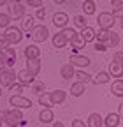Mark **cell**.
Here are the masks:
<instances>
[{
	"mask_svg": "<svg viewBox=\"0 0 123 127\" xmlns=\"http://www.w3.org/2000/svg\"><path fill=\"white\" fill-rule=\"evenodd\" d=\"M0 117H2V120L9 125V127H18L23 120V115L20 108H14V109H7V111H2L0 113Z\"/></svg>",
	"mask_w": 123,
	"mask_h": 127,
	"instance_id": "cell-1",
	"label": "cell"
},
{
	"mask_svg": "<svg viewBox=\"0 0 123 127\" xmlns=\"http://www.w3.org/2000/svg\"><path fill=\"white\" fill-rule=\"evenodd\" d=\"M95 39H97V41H100V42H104V44H105L107 48H114V46H116V44L120 42L118 35L114 34V32L107 30V28H100V30L97 32Z\"/></svg>",
	"mask_w": 123,
	"mask_h": 127,
	"instance_id": "cell-2",
	"label": "cell"
},
{
	"mask_svg": "<svg viewBox=\"0 0 123 127\" xmlns=\"http://www.w3.org/2000/svg\"><path fill=\"white\" fill-rule=\"evenodd\" d=\"M109 74L111 78H123V53H114V58L109 64Z\"/></svg>",
	"mask_w": 123,
	"mask_h": 127,
	"instance_id": "cell-3",
	"label": "cell"
},
{
	"mask_svg": "<svg viewBox=\"0 0 123 127\" xmlns=\"http://www.w3.org/2000/svg\"><path fill=\"white\" fill-rule=\"evenodd\" d=\"M4 35H5V39L9 41L11 46L12 44H20L23 41V30L18 28V27H7L5 32H4Z\"/></svg>",
	"mask_w": 123,
	"mask_h": 127,
	"instance_id": "cell-4",
	"label": "cell"
},
{
	"mask_svg": "<svg viewBox=\"0 0 123 127\" xmlns=\"http://www.w3.org/2000/svg\"><path fill=\"white\" fill-rule=\"evenodd\" d=\"M30 37H32L35 42H44L49 37V32H48V28L44 25H35L32 30H30Z\"/></svg>",
	"mask_w": 123,
	"mask_h": 127,
	"instance_id": "cell-5",
	"label": "cell"
},
{
	"mask_svg": "<svg viewBox=\"0 0 123 127\" xmlns=\"http://www.w3.org/2000/svg\"><path fill=\"white\" fill-rule=\"evenodd\" d=\"M9 104L14 106V108H20V109H25V108H32V101L23 97L21 94H12L9 97Z\"/></svg>",
	"mask_w": 123,
	"mask_h": 127,
	"instance_id": "cell-6",
	"label": "cell"
},
{
	"mask_svg": "<svg viewBox=\"0 0 123 127\" xmlns=\"http://www.w3.org/2000/svg\"><path fill=\"white\" fill-rule=\"evenodd\" d=\"M97 25H99V28L111 30L114 27V16H113V12H100L97 16Z\"/></svg>",
	"mask_w": 123,
	"mask_h": 127,
	"instance_id": "cell-7",
	"label": "cell"
},
{
	"mask_svg": "<svg viewBox=\"0 0 123 127\" xmlns=\"http://www.w3.org/2000/svg\"><path fill=\"white\" fill-rule=\"evenodd\" d=\"M16 72H14L12 69H2L0 71V85L2 87H11L16 83Z\"/></svg>",
	"mask_w": 123,
	"mask_h": 127,
	"instance_id": "cell-8",
	"label": "cell"
},
{
	"mask_svg": "<svg viewBox=\"0 0 123 127\" xmlns=\"http://www.w3.org/2000/svg\"><path fill=\"white\" fill-rule=\"evenodd\" d=\"M9 14H11V18L12 20H20L25 16V5L20 4V2H12L9 4Z\"/></svg>",
	"mask_w": 123,
	"mask_h": 127,
	"instance_id": "cell-9",
	"label": "cell"
},
{
	"mask_svg": "<svg viewBox=\"0 0 123 127\" xmlns=\"http://www.w3.org/2000/svg\"><path fill=\"white\" fill-rule=\"evenodd\" d=\"M70 64L74 67H79V69H84L90 65V58L86 55H72L70 57Z\"/></svg>",
	"mask_w": 123,
	"mask_h": 127,
	"instance_id": "cell-10",
	"label": "cell"
},
{
	"mask_svg": "<svg viewBox=\"0 0 123 127\" xmlns=\"http://www.w3.org/2000/svg\"><path fill=\"white\" fill-rule=\"evenodd\" d=\"M18 79H20V83H23L25 87H32V83L35 81V76L28 69H23V71L18 72Z\"/></svg>",
	"mask_w": 123,
	"mask_h": 127,
	"instance_id": "cell-11",
	"label": "cell"
},
{
	"mask_svg": "<svg viewBox=\"0 0 123 127\" xmlns=\"http://www.w3.org/2000/svg\"><path fill=\"white\" fill-rule=\"evenodd\" d=\"M67 23H69V16H67L65 12H56V14L53 16V25H55L56 28H65Z\"/></svg>",
	"mask_w": 123,
	"mask_h": 127,
	"instance_id": "cell-12",
	"label": "cell"
},
{
	"mask_svg": "<svg viewBox=\"0 0 123 127\" xmlns=\"http://www.w3.org/2000/svg\"><path fill=\"white\" fill-rule=\"evenodd\" d=\"M25 57H26V60L41 58V50H39V46H35V44H28V46L25 48Z\"/></svg>",
	"mask_w": 123,
	"mask_h": 127,
	"instance_id": "cell-13",
	"label": "cell"
},
{
	"mask_svg": "<svg viewBox=\"0 0 123 127\" xmlns=\"http://www.w3.org/2000/svg\"><path fill=\"white\" fill-rule=\"evenodd\" d=\"M65 92L63 90H53V92H49V99H51V102H53V106H58V104H62L65 101Z\"/></svg>",
	"mask_w": 123,
	"mask_h": 127,
	"instance_id": "cell-14",
	"label": "cell"
},
{
	"mask_svg": "<svg viewBox=\"0 0 123 127\" xmlns=\"http://www.w3.org/2000/svg\"><path fill=\"white\" fill-rule=\"evenodd\" d=\"M88 127H104V118L100 117V113H91L86 120Z\"/></svg>",
	"mask_w": 123,
	"mask_h": 127,
	"instance_id": "cell-15",
	"label": "cell"
},
{
	"mask_svg": "<svg viewBox=\"0 0 123 127\" xmlns=\"http://www.w3.org/2000/svg\"><path fill=\"white\" fill-rule=\"evenodd\" d=\"M67 44H69V41H67V37L62 34V32H58V34L53 35V46L56 48V50H62V48H65Z\"/></svg>",
	"mask_w": 123,
	"mask_h": 127,
	"instance_id": "cell-16",
	"label": "cell"
},
{
	"mask_svg": "<svg viewBox=\"0 0 123 127\" xmlns=\"http://www.w3.org/2000/svg\"><path fill=\"white\" fill-rule=\"evenodd\" d=\"M39 120H41V124H51L55 120V115H53L51 108H44L39 113Z\"/></svg>",
	"mask_w": 123,
	"mask_h": 127,
	"instance_id": "cell-17",
	"label": "cell"
},
{
	"mask_svg": "<svg viewBox=\"0 0 123 127\" xmlns=\"http://www.w3.org/2000/svg\"><path fill=\"white\" fill-rule=\"evenodd\" d=\"M26 69L32 72L34 76H37L41 72V58H32V60H26Z\"/></svg>",
	"mask_w": 123,
	"mask_h": 127,
	"instance_id": "cell-18",
	"label": "cell"
},
{
	"mask_svg": "<svg viewBox=\"0 0 123 127\" xmlns=\"http://www.w3.org/2000/svg\"><path fill=\"white\" fill-rule=\"evenodd\" d=\"M60 74H62V78H63V79H70V78L76 74V69H74L72 64H63V65L60 67Z\"/></svg>",
	"mask_w": 123,
	"mask_h": 127,
	"instance_id": "cell-19",
	"label": "cell"
},
{
	"mask_svg": "<svg viewBox=\"0 0 123 127\" xmlns=\"http://www.w3.org/2000/svg\"><path fill=\"white\" fill-rule=\"evenodd\" d=\"M95 35H97V32L91 28V27H84V28H81V37H83L86 42L95 41Z\"/></svg>",
	"mask_w": 123,
	"mask_h": 127,
	"instance_id": "cell-20",
	"label": "cell"
},
{
	"mask_svg": "<svg viewBox=\"0 0 123 127\" xmlns=\"http://www.w3.org/2000/svg\"><path fill=\"white\" fill-rule=\"evenodd\" d=\"M111 94L116 97H123V79H114V83L111 85Z\"/></svg>",
	"mask_w": 123,
	"mask_h": 127,
	"instance_id": "cell-21",
	"label": "cell"
},
{
	"mask_svg": "<svg viewBox=\"0 0 123 127\" xmlns=\"http://www.w3.org/2000/svg\"><path fill=\"white\" fill-rule=\"evenodd\" d=\"M70 94H72V97H81V95L84 94V83H83V81H76V83H72Z\"/></svg>",
	"mask_w": 123,
	"mask_h": 127,
	"instance_id": "cell-22",
	"label": "cell"
},
{
	"mask_svg": "<svg viewBox=\"0 0 123 127\" xmlns=\"http://www.w3.org/2000/svg\"><path fill=\"white\" fill-rule=\"evenodd\" d=\"M118 124H120V115L118 113H109L104 118V125L105 127H118Z\"/></svg>",
	"mask_w": 123,
	"mask_h": 127,
	"instance_id": "cell-23",
	"label": "cell"
},
{
	"mask_svg": "<svg viewBox=\"0 0 123 127\" xmlns=\"http://www.w3.org/2000/svg\"><path fill=\"white\" fill-rule=\"evenodd\" d=\"M109 79H111V74L109 72H99L95 78H91V81H93L95 85H104V83H107V81H109Z\"/></svg>",
	"mask_w": 123,
	"mask_h": 127,
	"instance_id": "cell-24",
	"label": "cell"
},
{
	"mask_svg": "<svg viewBox=\"0 0 123 127\" xmlns=\"http://www.w3.org/2000/svg\"><path fill=\"white\" fill-rule=\"evenodd\" d=\"M4 51H5V55H7V67H12L14 64H16V58H18V57H16V51H14L11 46H7Z\"/></svg>",
	"mask_w": 123,
	"mask_h": 127,
	"instance_id": "cell-25",
	"label": "cell"
},
{
	"mask_svg": "<svg viewBox=\"0 0 123 127\" xmlns=\"http://www.w3.org/2000/svg\"><path fill=\"white\" fill-rule=\"evenodd\" d=\"M83 12L86 14V16H90V14H93L95 12V2H93V0H84V2H83Z\"/></svg>",
	"mask_w": 123,
	"mask_h": 127,
	"instance_id": "cell-26",
	"label": "cell"
},
{
	"mask_svg": "<svg viewBox=\"0 0 123 127\" xmlns=\"http://www.w3.org/2000/svg\"><path fill=\"white\" fill-rule=\"evenodd\" d=\"M69 44L72 46V50H83V48H84V44H86V41H84V39L81 37V34H79L76 39H72Z\"/></svg>",
	"mask_w": 123,
	"mask_h": 127,
	"instance_id": "cell-27",
	"label": "cell"
},
{
	"mask_svg": "<svg viewBox=\"0 0 123 127\" xmlns=\"http://www.w3.org/2000/svg\"><path fill=\"white\" fill-rule=\"evenodd\" d=\"M60 32H62V34H63V35L67 37V41H69V42H70L72 39H76V37H78V35H79V34H78V32H76L74 28H70V27H65V28H62Z\"/></svg>",
	"mask_w": 123,
	"mask_h": 127,
	"instance_id": "cell-28",
	"label": "cell"
},
{
	"mask_svg": "<svg viewBox=\"0 0 123 127\" xmlns=\"http://www.w3.org/2000/svg\"><path fill=\"white\" fill-rule=\"evenodd\" d=\"M39 104L44 106V108H51V106H53V102H51V99H49V92H48V94L44 92V94L39 95Z\"/></svg>",
	"mask_w": 123,
	"mask_h": 127,
	"instance_id": "cell-29",
	"label": "cell"
},
{
	"mask_svg": "<svg viewBox=\"0 0 123 127\" xmlns=\"http://www.w3.org/2000/svg\"><path fill=\"white\" fill-rule=\"evenodd\" d=\"M74 78H78V81L88 83V81H91V78H93V76H90V74H88V72H84V71H76Z\"/></svg>",
	"mask_w": 123,
	"mask_h": 127,
	"instance_id": "cell-30",
	"label": "cell"
},
{
	"mask_svg": "<svg viewBox=\"0 0 123 127\" xmlns=\"http://www.w3.org/2000/svg\"><path fill=\"white\" fill-rule=\"evenodd\" d=\"M35 25H34V16L30 14V16H25V21H23V27H21V30H26V32H30Z\"/></svg>",
	"mask_w": 123,
	"mask_h": 127,
	"instance_id": "cell-31",
	"label": "cell"
},
{
	"mask_svg": "<svg viewBox=\"0 0 123 127\" xmlns=\"http://www.w3.org/2000/svg\"><path fill=\"white\" fill-rule=\"evenodd\" d=\"M11 14H0V28H7V27H11Z\"/></svg>",
	"mask_w": 123,
	"mask_h": 127,
	"instance_id": "cell-32",
	"label": "cell"
},
{
	"mask_svg": "<svg viewBox=\"0 0 123 127\" xmlns=\"http://www.w3.org/2000/svg\"><path fill=\"white\" fill-rule=\"evenodd\" d=\"M74 25L78 27V28H84V27H88L84 16H74Z\"/></svg>",
	"mask_w": 123,
	"mask_h": 127,
	"instance_id": "cell-33",
	"label": "cell"
},
{
	"mask_svg": "<svg viewBox=\"0 0 123 127\" xmlns=\"http://www.w3.org/2000/svg\"><path fill=\"white\" fill-rule=\"evenodd\" d=\"M32 92L35 94V95H41V94H44V83H32Z\"/></svg>",
	"mask_w": 123,
	"mask_h": 127,
	"instance_id": "cell-34",
	"label": "cell"
},
{
	"mask_svg": "<svg viewBox=\"0 0 123 127\" xmlns=\"http://www.w3.org/2000/svg\"><path fill=\"white\" fill-rule=\"evenodd\" d=\"M113 16H114V18H123V2L118 4V5H114V9H113Z\"/></svg>",
	"mask_w": 123,
	"mask_h": 127,
	"instance_id": "cell-35",
	"label": "cell"
},
{
	"mask_svg": "<svg viewBox=\"0 0 123 127\" xmlns=\"http://www.w3.org/2000/svg\"><path fill=\"white\" fill-rule=\"evenodd\" d=\"M5 65H7V55L4 50H0V71L5 69Z\"/></svg>",
	"mask_w": 123,
	"mask_h": 127,
	"instance_id": "cell-36",
	"label": "cell"
},
{
	"mask_svg": "<svg viewBox=\"0 0 123 127\" xmlns=\"http://www.w3.org/2000/svg\"><path fill=\"white\" fill-rule=\"evenodd\" d=\"M23 83H14V85H11V92H14V94H21L23 92Z\"/></svg>",
	"mask_w": 123,
	"mask_h": 127,
	"instance_id": "cell-37",
	"label": "cell"
},
{
	"mask_svg": "<svg viewBox=\"0 0 123 127\" xmlns=\"http://www.w3.org/2000/svg\"><path fill=\"white\" fill-rule=\"evenodd\" d=\"M26 4L30 5V7H42V0H26Z\"/></svg>",
	"mask_w": 123,
	"mask_h": 127,
	"instance_id": "cell-38",
	"label": "cell"
},
{
	"mask_svg": "<svg viewBox=\"0 0 123 127\" xmlns=\"http://www.w3.org/2000/svg\"><path fill=\"white\" fill-rule=\"evenodd\" d=\"M93 50H95V51H105V50H107V46H105L104 42L97 41V42H95V48H93Z\"/></svg>",
	"mask_w": 123,
	"mask_h": 127,
	"instance_id": "cell-39",
	"label": "cell"
},
{
	"mask_svg": "<svg viewBox=\"0 0 123 127\" xmlns=\"http://www.w3.org/2000/svg\"><path fill=\"white\" fill-rule=\"evenodd\" d=\"M7 46H11V44H9V41L5 39V35H0V50H5Z\"/></svg>",
	"mask_w": 123,
	"mask_h": 127,
	"instance_id": "cell-40",
	"label": "cell"
},
{
	"mask_svg": "<svg viewBox=\"0 0 123 127\" xmlns=\"http://www.w3.org/2000/svg\"><path fill=\"white\" fill-rule=\"evenodd\" d=\"M72 127H88L83 120H79V118H76V120H72Z\"/></svg>",
	"mask_w": 123,
	"mask_h": 127,
	"instance_id": "cell-41",
	"label": "cell"
},
{
	"mask_svg": "<svg viewBox=\"0 0 123 127\" xmlns=\"http://www.w3.org/2000/svg\"><path fill=\"white\" fill-rule=\"evenodd\" d=\"M35 16H37L39 20H44V16H46V9L39 7V9H37V14H35Z\"/></svg>",
	"mask_w": 123,
	"mask_h": 127,
	"instance_id": "cell-42",
	"label": "cell"
},
{
	"mask_svg": "<svg viewBox=\"0 0 123 127\" xmlns=\"http://www.w3.org/2000/svg\"><path fill=\"white\" fill-rule=\"evenodd\" d=\"M53 127H65V125L62 124V122H55V124H53Z\"/></svg>",
	"mask_w": 123,
	"mask_h": 127,
	"instance_id": "cell-43",
	"label": "cell"
},
{
	"mask_svg": "<svg viewBox=\"0 0 123 127\" xmlns=\"http://www.w3.org/2000/svg\"><path fill=\"white\" fill-rule=\"evenodd\" d=\"M111 4H113V7H114V5H118V4H121V0H111Z\"/></svg>",
	"mask_w": 123,
	"mask_h": 127,
	"instance_id": "cell-44",
	"label": "cell"
},
{
	"mask_svg": "<svg viewBox=\"0 0 123 127\" xmlns=\"http://www.w3.org/2000/svg\"><path fill=\"white\" fill-rule=\"evenodd\" d=\"M7 2H9V0H0V7H2V5H5Z\"/></svg>",
	"mask_w": 123,
	"mask_h": 127,
	"instance_id": "cell-45",
	"label": "cell"
},
{
	"mask_svg": "<svg viewBox=\"0 0 123 127\" xmlns=\"http://www.w3.org/2000/svg\"><path fill=\"white\" fill-rule=\"evenodd\" d=\"M65 0H55V4H63Z\"/></svg>",
	"mask_w": 123,
	"mask_h": 127,
	"instance_id": "cell-46",
	"label": "cell"
},
{
	"mask_svg": "<svg viewBox=\"0 0 123 127\" xmlns=\"http://www.w3.org/2000/svg\"><path fill=\"white\" fill-rule=\"evenodd\" d=\"M120 113H123V104H121V108H120Z\"/></svg>",
	"mask_w": 123,
	"mask_h": 127,
	"instance_id": "cell-47",
	"label": "cell"
},
{
	"mask_svg": "<svg viewBox=\"0 0 123 127\" xmlns=\"http://www.w3.org/2000/svg\"><path fill=\"white\" fill-rule=\"evenodd\" d=\"M2 94H4V92H2V87H0V97H2Z\"/></svg>",
	"mask_w": 123,
	"mask_h": 127,
	"instance_id": "cell-48",
	"label": "cell"
},
{
	"mask_svg": "<svg viewBox=\"0 0 123 127\" xmlns=\"http://www.w3.org/2000/svg\"><path fill=\"white\" fill-rule=\"evenodd\" d=\"M120 25H121V28H123V18H121V21H120Z\"/></svg>",
	"mask_w": 123,
	"mask_h": 127,
	"instance_id": "cell-49",
	"label": "cell"
},
{
	"mask_svg": "<svg viewBox=\"0 0 123 127\" xmlns=\"http://www.w3.org/2000/svg\"><path fill=\"white\" fill-rule=\"evenodd\" d=\"M2 122H4V120H2V117H0V127H2Z\"/></svg>",
	"mask_w": 123,
	"mask_h": 127,
	"instance_id": "cell-50",
	"label": "cell"
}]
</instances>
